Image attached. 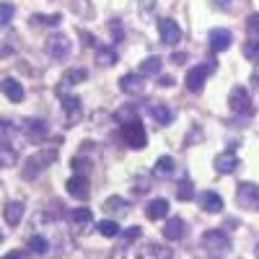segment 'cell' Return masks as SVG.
Listing matches in <instances>:
<instances>
[{"mask_svg":"<svg viewBox=\"0 0 259 259\" xmlns=\"http://www.w3.org/2000/svg\"><path fill=\"white\" fill-rule=\"evenodd\" d=\"M104 212H109V215H124L127 212V200L122 197H109L104 202Z\"/></svg>","mask_w":259,"mask_h":259,"instance_id":"27","label":"cell"},{"mask_svg":"<svg viewBox=\"0 0 259 259\" xmlns=\"http://www.w3.org/2000/svg\"><path fill=\"white\" fill-rule=\"evenodd\" d=\"M200 205H202L207 212H221V210H223V197H221L218 192L207 189V192L200 194Z\"/></svg>","mask_w":259,"mask_h":259,"instance_id":"21","label":"cell"},{"mask_svg":"<svg viewBox=\"0 0 259 259\" xmlns=\"http://www.w3.org/2000/svg\"><path fill=\"white\" fill-rule=\"evenodd\" d=\"M174 158L171 156H161L158 161H156V166H153V177L156 179H171L174 177Z\"/></svg>","mask_w":259,"mask_h":259,"instance_id":"22","label":"cell"},{"mask_svg":"<svg viewBox=\"0 0 259 259\" xmlns=\"http://www.w3.org/2000/svg\"><path fill=\"white\" fill-rule=\"evenodd\" d=\"M215 168H218V174H233L236 168H239V156L228 150V153H221L215 158Z\"/></svg>","mask_w":259,"mask_h":259,"instance_id":"14","label":"cell"},{"mask_svg":"<svg viewBox=\"0 0 259 259\" xmlns=\"http://www.w3.org/2000/svg\"><path fill=\"white\" fill-rule=\"evenodd\" d=\"M70 163H73V171H75V174H83V177H89V171H91V161H89V158L78 156V158H73Z\"/></svg>","mask_w":259,"mask_h":259,"instance_id":"32","label":"cell"},{"mask_svg":"<svg viewBox=\"0 0 259 259\" xmlns=\"http://www.w3.org/2000/svg\"><path fill=\"white\" fill-rule=\"evenodd\" d=\"M96 62L101 65V68H112V65L117 62V50L109 47V45H99L96 47Z\"/></svg>","mask_w":259,"mask_h":259,"instance_id":"24","label":"cell"},{"mask_svg":"<svg viewBox=\"0 0 259 259\" xmlns=\"http://www.w3.org/2000/svg\"><path fill=\"white\" fill-rule=\"evenodd\" d=\"M16 161H18L16 148H13L8 140H0V166H3V168H11V166H16Z\"/></svg>","mask_w":259,"mask_h":259,"instance_id":"25","label":"cell"},{"mask_svg":"<svg viewBox=\"0 0 259 259\" xmlns=\"http://www.w3.org/2000/svg\"><path fill=\"white\" fill-rule=\"evenodd\" d=\"M45 50H47V55H50L52 60H65V57L70 55L73 45H70V39L65 36V34H52V36L47 39Z\"/></svg>","mask_w":259,"mask_h":259,"instance_id":"6","label":"cell"},{"mask_svg":"<svg viewBox=\"0 0 259 259\" xmlns=\"http://www.w3.org/2000/svg\"><path fill=\"white\" fill-rule=\"evenodd\" d=\"M0 89H3V94L13 101V104H18V101H24V85H21L16 78H6L3 83H0Z\"/></svg>","mask_w":259,"mask_h":259,"instance_id":"19","label":"cell"},{"mask_svg":"<svg viewBox=\"0 0 259 259\" xmlns=\"http://www.w3.org/2000/svg\"><path fill=\"white\" fill-rule=\"evenodd\" d=\"M62 112H65V124L68 127H75L83 117V109H80V99L78 96H65L62 94Z\"/></svg>","mask_w":259,"mask_h":259,"instance_id":"8","label":"cell"},{"mask_svg":"<svg viewBox=\"0 0 259 259\" xmlns=\"http://www.w3.org/2000/svg\"><path fill=\"white\" fill-rule=\"evenodd\" d=\"M0 241H3V233H0Z\"/></svg>","mask_w":259,"mask_h":259,"instance_id":"44","label":"cell"},{"mask_svg":"<svg viewBox=\"0 0 259 259\" xmlns=\"http://www.w3.org/2000/svg\"><path fill=\"white\" fill-rule=\"evenodd\" d=\"M212 70H215V62H207V65H197V68H192V70L187 73V78H184L187 89H189L192 94L202 91V85H205V80H207V75H210Z\"/></svg>","mask_w":259,"mask_h":259,"instance_id":"5","label":"cell"},{"mask_svg":"<svg viewBox=\"0 0 259 259\" xmlns=\"http://www.w3.org/2000/svg\"><path fill=\"white\" fill-rule=\"evenodd\" d=\"M68 194L75 200H89L91 197V187H89V177L75 174L73 179H68Z\"/></svg>","mask_w":259,"mask_h":259,"instance_id":"10","label":"cell"},{"mask_svg":"<svg viewBox=\"0 0 259 259\" xmlns=\"http://www.w3.org/2000/svg\"><path fill=\"white\" fill-rule=\"evenodd\" d=\"M13 256H26V251H11V254H8V259H13Z\"/></svg>","mask_w":259,"mask_h":259,"instance_id":"42","label":"cell"},{"mask_svg":"<svg viewBox=\"0 0 259 259\" xmlns=\"http://www.w3.org/2000/svg\"><path fill=\"white\" fill-rule=\"evenodd\" d=\"M148 114L153 117L161 127H166V124L174 122V112H171L166 104H150V106H148Z\"/></svg>","mask_w":259,"mask_h":259,"instance_id":"17","label":"cell"},{"mask_svg":"<svg viewBox=\"0 0 259 259\" xmlns=\"http://www.w3.org/2000/svg\"><path fill=\"white\" fill-rule=\"evenodd\" d=\"M24 202H8L6 207H3V218H6V223L8 226H18L21 223V218H24Z\"/></svg>","mask_w":259,"mask_h":259,"instance_id":"23","label":"cell"},{"mask_svg":"<svg viewBox=\"0 0 259 259\" xmlns=\"http://www.w3.org/2000/svg\"><path fill=\"white\" fill-rule=\"evenodd\" d=\"M96 231H99L101 236H106V239H117L122 228H119L117 221H99V223H96Z\"/></svg>","mask_w":259,"mask_h":259,"instance_id":"26","label":"cell"},{"mask_svg":"<svg viewBox=\"0 0 259 259\" xmlns=\"http://www.w3.org/2000/svg\"><path fill=\"white\" fill-rule=\"evenodd\" d=\"M212 8H221V11H228L231 8V0H210Z\"/></svg>","mask_w":259,"mask_h":259,"instance_id":"40","label":"cell"},{"mask_svg":"<svg viewBox=\"0 0 259 259\" xmlns=\"http://www.w3.org/2000/svg\"><path fill=\"white\" fill-rule=\"evenodd\" d=\"M166 215H168V200L158 197L153 202H148V207H145V218L148 221H161V218H166Z\"/></svg>","mask_w":259,"mask_h":259,"instance_id":"18","label":"cell"},{"mask_svg":"<svg viewBox=\"0 0 259 259\" xmlns=\"http://www.w3.org/2000/svg\"><path fill=\"white\" fill-rule=\"evenodd\" d=\"M13 11H16V8H13L11 3H3V6H0V29L11 24V18H13Z\"/></svg>","mask_w":259,"mask_h":259,"instance_id":"33","label":"cell"},{"mask_svg":"<svg viewBox=\"0 0 259 259\" xmlns=\"http://www.w3.org/2000/svg\"><path fill=\"white\" fill-rule=\"evenodd\" d=\"M119 89H122L124 94H130V96L143 94V91H145V85H143V75H140V73H127V75H122Z\"/></svg>","mask_w":259,"mask_h":259,"instance_id":"12","label":"cell"},{"mask_svg":"<svg viewBox=\"0 0 259 259\" xmlns=\"http://www.w3.org/2000/svg\"><path fill=\"white\" fill-rule=\"evenodd\" d=\"M158 34L163 39V45H168V47H174V45L182 41V29H179L177 21H171V18H161L158 21Z\"/></svg>","mask_w":259,"mask_h":259,"instance_id":"7","label":"cell"},{"mask_svg":"<svg viewBox=\"0 0 259 259\" xmlns=\"http://www.w3.org/2000/svg\"><path fill=\"white\" fill-rule=\"evenodd\" d=\"M177 197L179 200H192L194 197V192H192V184L184 179V182H179V187H177Z\"/></svg>","mask_w":259,"mask_h":259,"instance_id":"35","label":"cell"},{"mask_svg":"<svg viewBox=\"0 0 259 259\" xmlns=\"http://www.w3.org/2000/svg\"><path fill=\"white\" fill-rule=\"evenodd\" d=\"M246 29H249V34L259 36V13H251V16H249V21H246Z\"/></svg>","mask_w":259,"mask_h":259,"instance_id":"38","label":"cell"},{"mask_svg":"<svg viewBox=\"0 0 259 259\" xmlns=\"http://www.w3.org/2000/svg\"><path fill=\"white\" fill-rule=\"evenodd\" d=\"M24 135L34 143H41L47 138V122H41V119H26L24 122Z\"/></svg>","mask_w":259,"mask_h":259,"instance_id":"11","label":"cell"},{"mask_svg":"<svg viewBox=\"0 0 259 259\" xmlns=\"http://www.w3.org/2000/svg\"><path fill=\"white\" fill-rule=\"evenodd\" d=\"M184 233H187V226H184L182 218H168V221H166V226H163V239L179 241Z\"/></svg>","mask_w":259,"mask_h":259,"instance_id":"15","label":"cell"},{"mask_svg":"<svg viewBox=\"0 0 259 259\" xmlns=\"http://www.w3.org/2000/svg\"><path fill=\"white\" fill-rule=\"evenodd\" d=\"M70 221H73L75 226H89V223L94 221V212H91L89 207H75V210L70 212Z\"/></svg>","mask_w":259,"mask_h":259,"instance_id":"28","label":"cell"},{"mask_svg":"<svg viewBox=\"0 0 259 259\" xmlns=\"http://www.w3.org/2000/svg\"><path fill=\"white\" fill-rule=\"evenodd\" d=\"M119 239H122V244H130V241L140 239V226H133V228H127V231H119Z\"/></svg>","mask_w":259,"mask_h":259,"instance_id":"34","label":"cell"},{"mask_svg":"<svg viewBox=\"0 0 259 259\" xmlns=\"http://www.w3.org/2000/svg\"><path fill=\"white\" fill-rule=\"evenodd\" d=\"M161 68H163V60H161V57H148V60L140 62L138 73H140L143 78H158V75H161Z\"/></svg>","mask_w":259,"mask_h":259,"instance_id":"20","label":"cell"},{"mask_svg":"<svg viewBox=\"0 0 259 259\" xmlns=\"http://www.w3.org/2000/svg\"><path fill=\"white\" fill-rule=\"evenodd\" d=\"M29 249H31V254H47L50 251V241L45 239V236H31Z\"/></svg>","mask_w":259,"mask_h":259,"instance_id":"30","label":"cell"},{"mask_svg":"<svg viewBox=\"0 0 259 259\" xmlns=\"http://www.w3.org/2000/svg\"><path fill=\"white\" fill-rule=\"evenodd\" d=\"M161 85H163V89H171V85H174V78L163 75V78H161Z\"/></svg>","mask_w":259,"mask_h":259,"instance_id":"41","label":"cell"},{"mask_svg":"<svg viewBox=\"0 0 259 259\" xmlns=\"http://www.w3.org/2000/svg\"><path fill=\"white\" fill-rule=\"evenodd\" d=\"M60 21H62L60 13H55V16H31V26H57Z\"/></svg>","mask_w":259,"mask_h":259,"instance_id":"31","label":"cell"},{"mask_svg":"<svg viewBox=\"0 0 259 259\" xmlns=\"http://www.w3.org/2000/svg\"><path fill=\"white\" fill-rule=\"evenodd\" d=\"M241 52H244V57H246L249 62L259 65V41H256V39H251V41H244Z\"/></svg>","mask_w":259,"mask_h":259,"instance_id":"29","label":"cell"},{"mask_svg":"<svg viewBox=\"0 0 259 259\" xmlns=\"http://www.w3.org/2000/svg\"><path fill=\"white\" fill-rule=\"evenodd\" d=\"M85 78H89V70H83V68H73V70H68V73L60 78L57 94H62L65 89H70V85H75V83H80V80H85Z\"/></svg>","mask_w":259,"mask_h":259,"instance_id":"16","label":"cell"},{"mask_svg":"<svg viewBox=\"0 0 259 259\" xmlns=\"http://www.w3.org/2000/svg\"><path fill=\"white\" fill-rule=\"evenodd\" d=\"M143 256H171V251L168 249H163V246H153V244H150L148 246V251H143Z\"/></svg>","mask_w":259,"mask_h":259,"instance_id":"36","label":"cell"},{"mask_svg":"<svg viewBox=\"0 0 259 259\" xmlns=\"http://www.w3.org/2000/svg\"><path fill=\"white\" fill-rule=\"evenodd\" d=\"M236 202L241 207H256L259 205V187L251 182L239 184V189H236Z\"/></svg>","mask_w":259,"mask_h":259,"instance_id":"9","label":"cell"},{"mask_svg":"<svg viewBox=\"0 0 259 259\" xmlns=\"http://www.w3.org/2000/svg\"><path fill=\"white\" fill-rule=\"evenodd\" d=\"M228 106H231V112L233 114H244L249 117L254 112V106H251V96L246 89H241V85H233L231 94H228Z\"/></svg>","mask_w":259,"mask_h":259,"instance_id":"4","label":"cell"},{"mask_svg":"<svg viewBox=\"0 0 259 259\" xmlns=\"http://www.w3.org/2000/svg\"><path fill=\"white\" fill-rule=\"evenodd\" d=\"M133 192H135V194H148V192H150V179H148V177H140V179L135 182Z\"/></svg>","mask_w":259,"mask_h":259,"instance_id":"37","label":"cell"},{"mask_svg":"<svg viewBox=\"0 0 259 259\" xmlns=\"http://www.w3.org/2000/svg\"><path fill=\"white\" fill-rule=\"evenodd\" d=\"M231 41H233V36H231L228 29H212L210 31V47H212V52H226L231 47Z\"/></svg>","mask_w":259,"mask_h":259,"instance_id":"13","label":"cell"},{"mask_svg":"<svg viewBox=\"0 0 259 259\" xmlns=\"http://www.w3.org/2000/svg\"><path fill=\"white\" fill-rule=\"evenodd\" d=\"M202 246L210 256H221V254H228L231 251V236L221 228H212V231H205L202 236Z\"/></svg>","mask_w":259,"mask_h":259,"instance_id":"2","label":"cell"},{"mask_svg":"<svg viewBox=\"0 0 259 259\" xmlns=\"http://www.w3.org/2000/svg\"><path fill=\"white\" fill-rule=\"evenodd\" d=\"M254 254H256V256H259V244H256V251H254Z\"/></svg>","mask_w":259,"mask_h":259,"instance_id":"43","label":"cell"},{"mask_svg":"<svg viewBox=\"0 0 259 259\" xmlns=\"http://www.w3.org/2000/svg\"><path fill=\"white\" fill-rule=\"evenodd\" d=\"M13 133H16V130H13V124H11V122H6V119H0V140L11 138Z\"/></svg>","mask_w":259,"mask_h":259,"instance_id":"39","label":"cell"},{"mask_svg":"<svg viewBox=\"0 0 259 259\" xmlns=\"http://www.w3.org/2000/svg\"><path fill=\"white\" fill-rule=\"evenodd\" d=\"M55 161H57V148H41L39 153H34V156L26 158V166H24V171H21V177H24L26 182H31L45 168H50Z\"/></svg>","mask_w":259,"mask_h":259,"instance_id":"1","label":"cell"},{"mask_svg":"<svg viewBox=\"0 0 259 259\" xmlns=\"http://www.w3.org/2000/svg\"><path fill=\"white\" fill-rule=\"evenodd\" d=\"M122 138H124V143H127L130 148H135V150H143V148L148 145V135H145V130H143V124H140L138 117L124 119V124H122Z\"/></svg>","mask_w":259,"mask_h":259,"instance_id":"3","label":"cell"}]
</instances>
